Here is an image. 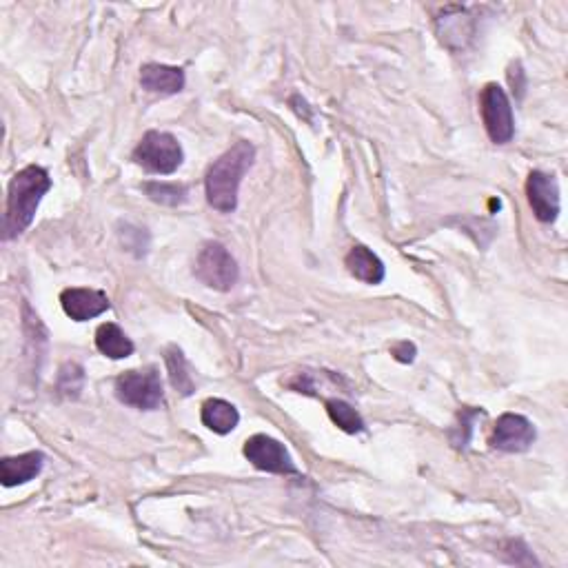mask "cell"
Here are the masks:
<instances>
[{
	"mask_svg": "<svg viewBox=\"0 0 568 568\" xmlns=\"http://www.w3.org/2000/svg\"><path fill=\"white\" fill-rule=\"evenodd\" d=\"M253 160H256V147L247 140H240L213 162L205 180L207 202L213 209L220 213L236 211L240 182L251 169Z\"/></svg>",
	"mask_w": 568,
	"mask_h": 568,
	"instance_id": "obj_1",
	"label": "cell"
},
{
	"mask_svg": "<svg viewBox=\"0 0 568 568\" xmlns=\"http://www.w3.org/2000/svg\"><path fill=\"white\" fill-rule=\"evenodd\" d=\"M52 189V178L38 165L20 169L12 178L5 211V240H14L34 222L40 200Z\"/></svg>",
	"mask_w": 568,
	"mask_h": 568,
	"instance_id": "obj_2",
	"label": "cell"
},
{
	"mask_svg": "<svg viewBox=\"0 0 568 568\" xmlns=\"http://www.w3.org/2000/svg\"><path fill=\"white\" fill-rule=\"evenodd\" d=\"M134 160L151 174L169 176L178 171L185 160L180 142L167 131H147L134 151Z\"/></svg>",
	"mask_w": 568,
	"mask_h": 568,
	"instance_id": "obj_3",
	"label": "cell"
},
{
	"mask_svg": "<svg viewBox=\"0 0 568 568\" xmlns=\"http://www.w3.org/2000/svg\"><path fill=\"white\" fill-rule=\"evenodd\" d=\"M480 109L486 134H489L495 145L511 142L515 136V120L511 100L506 96V91L495 83L486 85L480 96Z\"/></svg>",
	"mask_w": 568,
	"mask_h": 568,
	"instance_id": "obj_4",
	"label": "cell"
},
{
	"mask_svg": "<svg viewBox=\"0 0 568 568\" xmlns=\"http://www.w3.org/2000/svg\"><path fill=\"white\" fill-rule=\"evenodd\" d=\"M118 400L140 411H156L162 404V382L158 371H127L116 380Z\"/></svg>",
	"mask_w": 568,
	"mask_h": 568,
	"instance_id": "obj_5",
	"label": "cell"
},
{
	"mask_svg": "<svg viewBox=\"0 0 568 568\" xmlns=\"http://www.w3.org/2000/svg\"><path fill=\"white\" fill-rule=\"evenodd\" d=\"M196 276L200 282L216 291H229L238 282V265L231 253L220 242H209L202 247L196 260Z\"/></svg>",
	"mask_w": 568,
	"mask_h": 568,
	"instance_id": "obj_6",
	"label": "cell"
},
{
	"mask_svg": "<svg viewBox=\"0 0 568 568\" xmlns=\"http://www.w3.org/2000/svg\"><path fill=\"white\" fill-rule=\"evenodd\" d=\"M245 458L260 471L278 475H298L289 451L284 444L269 438V435H253L245 444Z\"/></svg>",
	"mask_w": 568,
	"mask_h": 568,
	"instance_id": "obj_7",
	"label": "cell"
},
{
	"mask_svg": "<svg viewBox=\"0 0 568 568\" xmlns=\"http://www.w3.org/2000/svg\"><path fill=\"white\" fill-rule=\"evenodd\" d=\"M526 196H529V205L540 222L551 225L560 216V187L553 176L544 171H531L526 180Z\"/></svg>",
	"mask_w": 568,
	"mask_h": 568,
	"instance_id": "obj_8",
	"label": "cell"
},
{
	"mask_svg": "<svg viewBox=\"0 0 568 568\" xmlns=\"http://www.w3.org/2000/svg\"><path fill=\"white\" fill-rule=\"evenodd\" d=\"M535 426L517 413H504L493 429V449L504 453H522L535 442Z\"/></svg>",
	"mask_w": 568,
	"mask_h": 568,
	"instance_id": "obj_9",
	"label": "cell"
},
{
	"mask_svg": "<svg viewBox=\"0 0 568 568\" xmlns=\"http://www.w3.org/2000/svg\"><path fill=\"white\" fill-rule=\"evenodd\" d=\"M60 304H63L67 316L76 322L98 318L111 309L107 293L98 289H65L60 296Z\"/></svg>",
	"mask_w": 568,
	"mask_h": 568,
	"instance_id": "obj_10",
	"label": "cell"
},
{
	"mask_svg": "<svg viewBox=\"0 0 568 568\" xmlns=\"http://www.w3.org/2000/svg\"><path fill=\"white\" fill-rule=\"evenodd\" d=\"M43 464L45 455L40 451L16 455V458H3V462H0V482H3L7 489L32 482L38 478V473L43 471Z\"/></svg>",
	"mask_w": 568,
	"mask_h": 568,
	"instance_id": "obj_11",
	"label": "cell"
},
{
	"mask_svg": "<svg viewBox=\"0 0 568 568\" xmlns=\"http://www.w3.org/2000/svg\"><path fill=\"white\" fill-rule=\"evenodd\" d=\"M140 85L151 94L174 96L185 87V71L178 67L149 63L140 69Z\"/></svg>",
	"mask_w": 568,
	"mask_h": 568,
	"instance_id": "obj_12",
	"label": "cell"
},
{
	"mask_svg": "<svg viewBox=\"0 0 568 568\" xmlns=\"http://www.w3.org/2000/svg\"><path fill=\"white\" fill-rule=\"evenodd\" d=\"M238 422H240V413L231 402L213 398L202 404V424H205L209 431L218 435H227L236 429Z\"/></svg>",
	"mask_w": 568,
	"mask_h": 568,
	"instance_id": "obj_13",
	"label": "cell"
},
{
	"mask_svg": "<svg viewBox=\"0 0 568 568\" xmlns=\"http://www.w3.org/2000/svg\"><path fill=\"white\" fill-rule=\"evenodd\" d=\"M347 267L351 271V276H355L358 280L362 282H367V284H380L384 280V265H382V260L375 256V253L367 247H353L349 253H347Z\"/></svg>",
	"mask_w": 568,
	"mask_h": 568,
	"instance_id": "obj_14",
	"label": "cell"
},
{
	"mask_svg": "<svg viewBox=\"0 0 568 568\" xmlns=\"http://www.w3.org/2000/svg\"><path fill=\"white\" fill-rule=\"evenodd\" d=\"M96 347L111 360H123L134 353V342H131L127 333L114 322L100 324L96 331Z\"/></svg>",
	"mask_w": 568,
	"mask_h": 568,
	"instance_id": "obj_15",
	"label": "cell"
},
{
	"mask_svg": "<svg viewBox=\"0 0 568 568\" xmlns=\"http://www.w3.org/2000/svg\"><path fill=\"white\" fill-rule=\"evenodd\" d=\"M167 369H169V380L174 384V389L180 395H191L196 391V382H194V373L189 369V362L185 360V355L178 347H169L167 355H165Z\"/></svg>",
	"mask_w": 568,
	"mask_h": 568,
	"instance_id": "obj_16",
	"label": "cell"
},
{
	"mask_svg": "<svg viewBox=\"0 0 568 568\" xmlns=\"http://www.w3.org/2000/svg\"><path fill=\"white\" fill-rule=\"evenodd\" d=\"M327 411L329 418L333 420V424H338L344 433H362L364 431V420L360 418V413L355 411L349 402L344 400H329L327 402Z\"/></svg>",
	"mask_w": 568,
	"mask_h": 568,
	"instance_id": "obj_17",
	"label": "cell"
},
{
	"mask_svg": "<svg viewBox=\"0 0 568 568\" xmlns=\"http://www.w3.org/2000/svg\"><path fill=\"white\" fill-rule=\"evenodd\" d=\"M142 189H145V194L154 202H158V205L178 207L187 200V187L176 185V182H145Z\"/></svg>",
	"mask_w": 568,
	"mask_h": 568,
	"instance_id": "obj_18",
	"label": "cell"
},
{
	"mask_svg": "<svg viewBox=\"0 0 568 568\" xmlns=\"http://www.w3.org/2000/svg\"><path fill=\"white\" fill-rule=\"evenodd\" d=\"M83 382H85V371L80 364L69 362L60 369V378H58V389L67 398H78L80 391H83Z\"/></svg>",
	"mask_w": 568,
	"mask_h": 568,
	"instance_id": "obj_19",
	"label": "cell"
},
{
	"mask_svg": "<svg viewBox=\"0 0 568 568\" xmlns=\"http://www.w3.org/2000/svg\"><path fill=\"white\" fill-rule=\"evenodd\" d=\"M393 355H395V358H398L400 362H413V358H415V347H413V344H409V342H402V344H398V347L393 349Z\"/></svg>",
	"mask_w": 568,
	"mask_h": 568,
	"instance_id": "obj_20",
	"label": "cell"
}]
</instances>
